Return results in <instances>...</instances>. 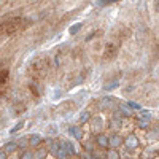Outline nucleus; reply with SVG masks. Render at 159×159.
I'll return each instance as SVG.
<instances>
[{
    "label": "nucleus",
    "mask_w": 159,
    "mask_h": 159,
    "mask_svg": "<svg viewBox=\"0 0 159 159\" xmlns=\"http://www.w3.org/2000/svg\"><path fill=\"white\" fill-rule=\"evenodd\" d=\"M108 2H116V0H100V3H108Z\"/></svg>",
    "instance_id": "nucleus-1"
}]
</instances>
